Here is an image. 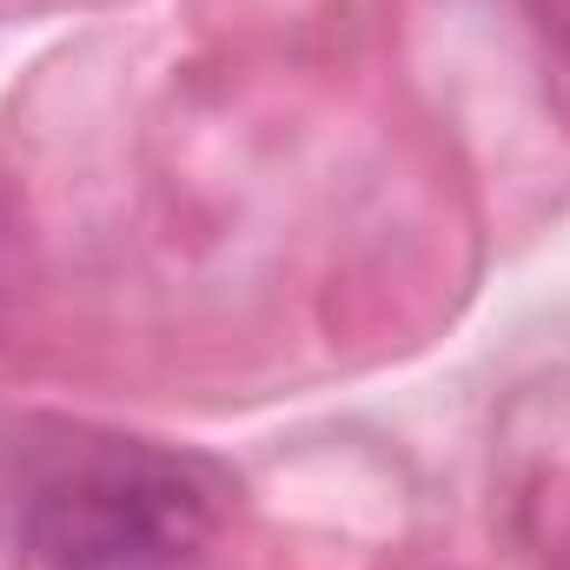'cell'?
<instances>
[{"label": "cell", "instance_id": "7a4b0ae2", "mask_svg": "<svg viewBox=\"0 0 570 570\" xmlns=\"http://www.w3.org/2000/svg\"><path fill=\"white\" fill-rule=\"evenodd\" d=\"M27 285H33V226H27L13 179L0 173V318L27 298Z\"/></svg>", "mask_w": 570, "mask_h": 570}, {"label": "cell", "instance_id": "6da1fadb", "mask_svg": "<svg viewBox=\"0 0 570 570\" xmlns=\"http://www.w3.org/2000/svg\"><path fill=\"white\" fill-rule=\"evenodd\" d=\"M219 484L153 444H73L13 511L20 558L40 570H159L213 531Z\"/></svg>", "mask_w": 570, "mask_h": 570}, {"label": "cell", "instance_id": "3957f363", "mask_svg": "<svg viewBox=\"0 0 570 570\" xmlns=\"http://www.w3.org/2000/svg\"><path fill=\"white\" fill-rule=\"evenodd\" d=\"M159 570H179V564H159Z\"/></svg>", "mask_w": 570, "mask_h": 570}]
</instances>
